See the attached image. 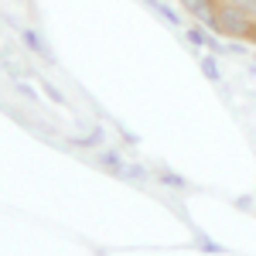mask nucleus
<instances>
[{"label":"nucleus","instance_id":"nucleus-1","mask_svg":"<svg viewBox=\"0 0 256 256\" xmlns=\"http://www.w3.org/2000/svg\"><path fill=\"white\" fill-rule=\"evenodd\" d=\"M253 24H256V18H250L246 10H239V7L222 0V7H218V34L222 38H242L246 41V34L253 31Z\"/></svg>","mask_w":256,"mask_h":256},{"label":"nucleus","instance_id":"nucleus-2","mask_svg":"<svg viewBox=\"0 0 256 256\" xmlns=\"http://www.w3.org/2000/svg\"><path fill=\"white\" fill-rule=\"evenodd\" d=\"M178 7H181L192 20L205 24L208 31L218 34V7H222V0H178Z\"/></svg>","mask_w":256,"mask_h":256},{"label":"nucleus","instance_id":"nucleus-3","mask_svg":"<svg viewBox=\"0 0 256 256\" xmlns=\"http://www.w3.org/2000/svg\"><path fill=\"white\" fill-rule=\"evenodd\" d=\"M18 34H20V41H24V48H28L31 55H38L41 62H48V65H55V52L48 48V41L41 38V34L34 31V28H20Z\"/></svg>","mask_w":256,"mask_h":256},{"label":"nucleus","instance_id":"nucleus-4","mask_svg":"<svg viewBox=\"0 0 256 256\" xmlns=\"http://www.w3.org/2000/svg\"><path fill=\"white\" fill-rule=\"evenodd\" d=\"M92 160H96L102 171H110V174H116V178L126 174V164H130V160L123 158V154L110 150V147H102V150H92Z\"/></svg>","mask_w":256,"mask_h":256},{"label":"nucleus","instance_id":"nucleus-5","mask_svg":"<svg viewBox=\"0 0 256 256\" xmlns=\"http://www.w3.org/2000/svg\"><path fill=\"white\" fill-rule=\"evenodd\" d=\"M144 4H147V7H150L160 20H168L171 28H188V24H184V10H181V7H171L168 0H144Z\"/></svg>","mask_w":256,"mask_h":256},{"label":"nucleus","instance_id":"nucleus-6","mask_svg":"<svg viewBox=\"0 0 256 256\" xmlns=\"http://www.w3.org/2000/svg\"><path fill=\"white\" fill-rule=\"evenodd\" d=\"M68 147H82V150H102V147H106V130H102V126H92L89 134L68 137Z\"/></svg>","mask_w":256,"mask_h":256},{"label":"nucleus","instance_id":"nucleus-7","mask_svg":"<svg viewBox=\"0 0 256 256\" xmlns=\"http://www.w3.org/2000/svg\"><path fill=\"white\" fill-rule=\"evenodd\" d=\"M198 68H202V76L208 82H222V68H218V55H212V52H202L198 55Z\"/></svg>","mask_w":256,"mask_h":256},{"label":"nucleus","instance_id":"nucleus-8","mask_svg":"<svg viewBox=\"0 0 256 256\" xmlns=\"http://www.w3.org/2000/svg\"><path fill=\"white\" fill-rule=\"evenodd\" d=\"M154 181H160L164 188H178V192L188 188V181H184L181 174H174V171H154Z\"/></svg>","mask_w":256,"mask_h":256},{"label":"nucleus","instance_id":"nucleus-9","mask_svg":"<svg viewBox=\"0 0 256 256\" xmlns=\"http://www.w3.org/2000/svg\"><path fill=\"white\" fill-rule=\"evenodd\" d=\"M195 242H198V250H202V253H226V246L216 242L212 236H205V232H195Z\"/></svg>","mask_w":256,"mask_h":256},{"label":"nucleus","instance_id":"nucleus-10","mask_svg":"<svg viewBox=\"0 0 256 256\" xmlns=\"http://www.w3.org/2000/svg\"><path fill=\"white\" fill-rule=\"evenodd\" d=\"M41 92H44V96L52 99V102H55V106H65V92H62V89H58V86H55V82L41 79Z\"/></svg>","mask_w":256,"mask_h":256},{"label":"nucleus","instance_id":"nucleus-11","mask_svg":"<svg viewBox=\"0 0 256 256\" xmlns=\"http://www.w3.org/2000/svg\"><path fill=\"white\" fill-rule=\"evenodd\" d=\"M226 55H250V41H242V38H226Z\"/></svg>","mask_w":256,"mask_h":256},{"label":"nucleus","instance_id":"nucleus-12","mask_svg":"<svg viewBox=\"0 0 256 256\" xmlns=\"http://www.w3.org/2000/svg\"><path fill=\"white\" fill-rule=\"evenodd\" d=\"M14 92H18L20 99H28V102H38V99H41L38 92H34V89H31V86H28V82H20V79L14 82Z\"/></svg>","mask_w":256,"mask_h":256},{"label":"nucleus","instance_id":"nucleus-13","mask_svg":"<svg viewBox=\"0 0 256 256\" xmlns=\"http://www.w3.org/2000/svg\"><path fill=\"white\" fill-rule=\"evenodd\" d=\"M120 137H123V144H126V147H140V137L134 134V130H126L123 123H120Z\"/></svg>","mask_w":256,"mask_h":256},{"label":"nucleus","instance_id":"nucleus-14","mask_svg":"<svg viewBox=\"0 0 256 256\" xmlns=\"http://www.w3.org/2000/svg\"><path fill=\"white\" fill-rule=\"evenodd\" d=\"M236 208H253V198H250V195H242V198H236Z\"/></svg>","mask_w":256,"mask_h":256},{"label":"nucleus","instance_id":"nucleus-15","mask_svg":"<svg viewBox=\"0 0 256 256\" xmlns=\"http://www.w3.org/2000/svg\"><path fill=\"white\" fill-rule=\"evenodd\" d=\"M250 58H253V62H256V55H250Z\"/></svg>","mask_w":256,"mask_h":256}]
</instances>
